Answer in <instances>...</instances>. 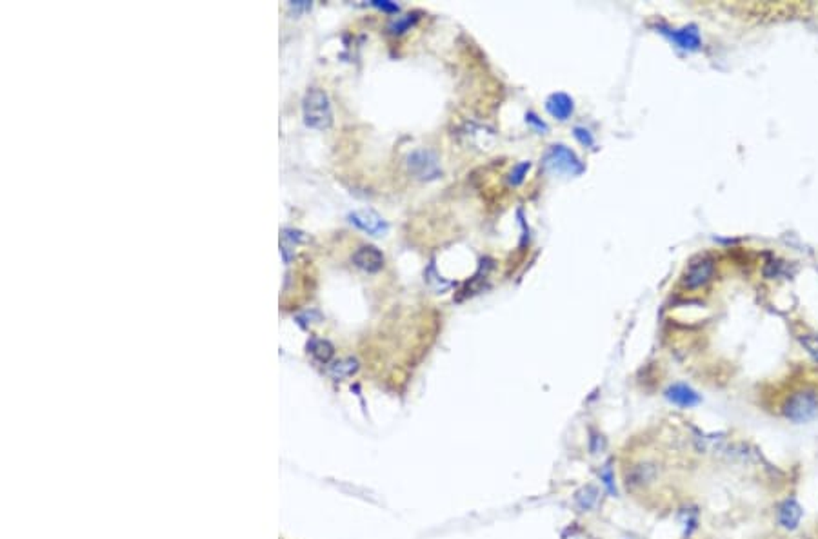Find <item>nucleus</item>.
<instances>
[{"label":"nucleus","instance_id":"f257e3e1","mask_svg":"<svg viewBox=\"0 0 818 539\" xmlns=\"http://www.w3.org/2000/svg\"><path fill=\"white\" fill-rule=\"evenodd\" d=\"M304 122L311 129H328L333 124V109L330 97L319 88H310L302 100Z\"/></svg>","mask_w":818,"mask_h":539},{"label":"nucleus","instance_id":"f03ea898","mask_svg":"<svg viewBox=\"0 0 818 539\" xmlns=\"http://www.w3.org/2000/svg\"><path fill=\"white\" fill-rule=\"evenodd\" d=\"M542 165L551 174H566V176H579L586 171L580 158L569 147L555 144L545 151Z\"/></svg>","mask_w":818,"mask_h":539},{"label":"nucleus","instance_id":"7ed1b4c3","mask_svg":"<svg viewBox=\"0 0 818 539\" xmlns=\"http://www.w3.org/2000/svg\"><path fill=\"white\" fill-rule=\"evenodd\" d=\"M784 416L793 423H808L818 416V392L804 389L785 399L782 407Z\"/></svg>","mask_w":818,"mask_h":539},{"label":"nucleus","instance_id":"20e7f679","mask_svg":"<svg viewBox=\"0 0 818 539\" xmlns=\"http://www.w3.org/2000/svg\"><path fill=\"white\" fill-rule=\"evenodd\" d=\"M408 169L409 173L415 174V179L419 180H437L442 174L440 169V160H438L437 153L431 149H417L408 156Z\"/></svg>","mask_w":818,"mask_h":539},{"label":"nucleus","instance_id":"39448f33","mask_svg":"<svg viewBox=\"0 0 818 539\" xmlns=\"http://www.w3.org/2000/svg\"><path fill=\"white\" fill-rule=\"evenodd\" d=\"M657 479H659V467L655 463H651V461H642V463L633 465V467H629V470H625L624 474L625 487L629 488V490H639V488L649 487V485H653Z\"/></svg>","mask_w":818,"mask_h":539},{"label":"nucleus","instance_id":"423d86ee","mask_svg":"<svg viewBox=\"0 0 818 539\" xmlns=\"http://www.w3.org/2000/svg\"><path fill=\"white\" fill-rule=\"evenodd\" d=\"M349 222L357 225L358 229L371 236H382L387 233V222L373 209H360V211L349 213Z\"/></svg>","mask_w":818,"mask_h":539},{"label":"nucleus","instance_id":"0eeeda50","mask_svg":"<svg viewBox=\"0 0 818 539\" xmlns=\"http://www.w3.org/2000/svg\"><path fill=\"white\" fill-rule=\"evenodd\" d=\"M713 274H715V262L707 256L698 258L687 267L686 274H684V285L689 289H696V287L707 283L713 278Z\"/></svg>","mask_w":818,"mask_h":539},{"label":"nucleus","instance_id":"6e6552de","mask_svg":"<svg viewBox=\"0 0 818 539\" xmlns=\"http://www.w3.org/2000/svg\"><path fill=\"white\" fill-rule=\"evenodd\" d=\"M384 254L375 245H362L353 254V263L366 272H378L384 267Z\"/></svg>","mask_w":818,"mask_h":539},{"label":"nucleus","instance_id":"1a4fd4ad","mask_svg":"<svg viewBox=\"0 0 818 539\" xmlns=\"http://www.w3.org/2000/svg\"><path fill=\"white\" fill-rule=\"evenodd\" d=\"M660 29H662L664 35H668L673 42L677 44L678 47H682V49L695 51V49H698L702 44L700 35H698V29H696L695 26H686V28H682V29H668V28H660Z\"/></svg>","mask_w":818,"mask_h":539},{"label":"nucleus","instance_id":"9d476101","mask_svg":"<svg viewBox=\"0 0 818 539\" xmlns=\"http://www.w3.org/2000/svg\"><path fill=\"white\" fill-rule=\"evenodd\" d=\"M666 398H668L671 404L678 405V407H682V408L696 407V405L702 401L700 396H698V394H696L691 387H687V385H684V383L671 385V387L666 390Z\"/></svg>","mask_w":818,"mask_h":539},{"label":"nucleus","instance_id":"9b49d317","mask_svg":"<svg viewBox=\"0 0 818 539\" xmlns=\"http://www.w3.org/2000/svg\"><path fill=\"white\" fill-rule=\"evenodd\" d=\"M802 516H804V511H802V506H800L799 501H796V499H793V497L785 499V501L778 506V523H780L782 529H785V530L799 529L800 521H802Z\"/></svg>","mask_w":818,"mask_h":539},{"label":"nucleus","instance_id":"f8f14e48","mask_svg":"<svg viewBox=\"0 0 818 539\" xmlns=\"http://www.w3.org/2000/svg\"><path fill=\"white\" fill-rule=\"evenodd\" d=\"M545 109L556 120H568L573 115V99L566 93H553L545 100Z\"/></svg>","mask_w":818,"mask_h":539},{"label":"nucleus","instance_id":"ddd939ff","mask_svg":"<svg viewBox=\"0 0 818 539\" xmlns=\"http://www.w3.org/2000/svg\"><path fill=\"white\" fill-rule=\"evenodd\" d=\"M304 240V233L296 229H284L280 235V253H282L284 262L289 263L295 254V247Z\"/></svg>","mask_w":818,"mask_h":539},{"label":"nucleus","instance_id":"4468645a","mask_svg":"<svg viewBox=\"0 0 818 539\" xmlns=\"http://www.w3.org/2000/svg\"><path fill=\"white\" fill-rule=\"evenodd\" d=\"M307 351L319 363H330L335 354L333 345L328 340H322V338H311L310 343H307Z\"/></svg>","mask_w":818,"mask_h":539},{"label":"nucleus","instance_id":"2eb2a0df","mask_svg":"<svg viewBox=\"0 0 818 539\" xmlns=\"http://www.w3.org/2000/svg\"><path fill=\"white\" fill-rule=\"evenodd\" d=\"M358 371V361L355 358H342V360L333 361L330 365V374L335 380H344L349 378Z\"/></svg>","mask_w":818,"mask_h":539},{"label":"nucleus","instance_id":"dca6fc26","mask_svg":"<svg viewBox=\"0 0 818 539\" xmlns=\"http://www.w3.org/2000/svg\"><path fill=\"white\" fill-rule=\"evenodd\" d=\"M462 136H466L467 142H471V144H476V138H479L480 146H484V149H489V144L486 142V138L495 140V133L491 129L484 126H476V124H467L466 129L462 131Z\"/></svg>","mask_w":818,"mask_h":539},{"label":"nucleus","instance_id":"f3484780","mask_svg":"<svg viewBox=\"0 0 818 539\" xmlns=\"http://www.w3.org/2000/svg\"><path fill=\"white\" fill-rule=\"evenodd\" d=\"M695 445L700 452H722V450H725V438L722 434L700 436L695 438Z\"/></svg>","mask_w":818,"mask_h":539},{"label":"nucleus","instance_id":"a211bd4d","mask_svg":"<svg viewBox=\"0 0 818 539\" xmlns=\"http://www.w3.org/2000/svg\"><path fill=\"white\" fill-rule=\"evenodd\" d=\"M597 497H598V492L597 488L591 487V485H588V487H584L582 490H579L577 492V496H575V503L582 508V511H589L595 503H597Z\"/></svg>","mask_w":818,"mask_h":539},{"label":"nucleus","instance_id":"6ab92c4d","mask_svg":"<svg viewBox=\"0 0 818 539\" xmlns=\"http://www.w3.org/2000/svg\"><path fill=\"white\" fill-rule=\"evenodd\" d=\"M424 276H426V281H428L429 285H431L433 289L438 292H444L447 287H451V281H446V280H442V276H438L437 267H435V263L433 262L429 263L428 271H426V274H424Z\"/></svg>","mask_w":818,"mask_h":539},{"label":"nucleus","instance_id":"aec40b11","mask_svg":"<svg viewBox=\"0 0 818 539\" xmlns=\"http://www.w3.org/2000/svg\"><path fill=\"white\" fill-rule=\"evenodd\" d=\"M529 169H531V162H520L518 165H515L508 176L509 185H520L526 180V174Z\"/></svg>","mask_w":818,"mask_h":539},{"label":"nucleus","instance_id":"412c9836","mask_svg":"<svg viewBox=\"0 0 818 539\" xmlns=\"http://www.w3.org/2000/svg\"><path fill=\"white\" fill-rule=\"evenodd\" d=\"M417 20H419V17H417V15H406V17H402V19H396L395 22L391 24L390 31L393 35L404 33V31H408L409 26H413Z\"/></svg>","mask_w":818,"mask_h":539},{"label":"nucleus","instance_id":"4be33fe9","mask_svg":"<svg viewBox=\"0 0 818 539\" xmlns=\"http://www.w3.org/2000/svg\"><path fill=\"white\" fill-rule=\"evenodd\" d=\"M800 343L808 351L809 356L813 358L815 361H818V334H802Z\"/></svg>","mask_w":818,"mask_h":539},{"label":"nucleus","instance_id":"5701e85b","mask_svg":"<svg viewBox=\"0 0 818 539\" xmlns=\"http://www.w3.org/2000/svg\"><path fill=\"white\" fill-rule=\"evenodd\" d=\"M573 135H575V138H577V140H579L584 147H591L593 144H595V140H593L591 133H589L588 129H586V127L577 126L573 129Z\"/></svg>","mask_w":818,"mask_h":539},{"label":"nucleus","instance_id":"b1692460","mask_svg":"<svg viewBox=\"0 0 818 539\" xmlns=\"http://www.w3.org/2000/svg\"><path fill=\"white\" fill-rule=\"evenodd\" d=\"M600 479L604 481V485H606V488L609 490L611 494H616V488H615V476H613V470H611V465L607 463L606 467L602 469V472H600Z\"/></svg>","mask_w":818,"mask_h":539},{"label":"nucleus","instance_id":"393cba45","mask_svg":"<svg viewBox=\"0 0 818 539\" xmlns=\"http://www.w3.org/2000/svg\"><path fill=\"white\" fill-rule=\"evenodd\" d=\"M375 8H378L380 11H386V13H399V6L395 4V2H387V0H373L371 2Z\"/></svg>","mask_w":818,"mask_h":539},{"label":"nucleus","instance_id":"a878e982","mask_svg":"<svg viewBox=\"0 0 818 539\" xmlns=\"http://www.w3.org/2000/svg\"><path fill=\"white\" fill-rule=\"evenodd\" d=\"M526 122L531 124V126H535V129H538V131H547V129H550V127H547V124L542 122L540 118L536 117L533 111H529L526 115Z\"/></svg>","mask_w":818,"mask_h":539},{"label":"nucleus","instance_id":"bb28decb","mask_svg":"<svg viewBox=\"0 0 818 539\" xmlns=\"http://www.w3.org/2000/svg\"><path fill=\"white\" fill-rule=\"evenodd\" d=\"M289 8H291L293 11L310 10V8H311V2H306V0H296V2H291V4H289Z\"/></svg>","mask_w":818,"mask_h":539}]
</instances>
